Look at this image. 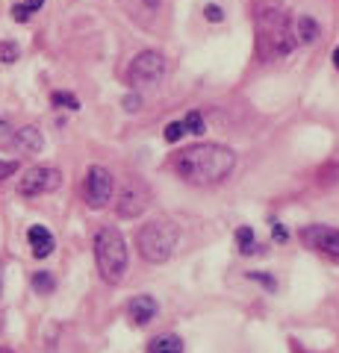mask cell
I'll return each mask as SVG.
<instances>
[{
	"mask_svg": "<svg viewBox=\"0 0 339 353\" xmlns=\"http://www.w3.org/2000/svg\"><path fill=\"white\" fill-rule=\"evenodd\" d=\"M236 168V153L224 145H192L177 153L174 159V171H177L186 183L192 185H218Z\"/></svg>",
	"mask_w": 339,
	"mask_h": 353,
	"instance_id": "obj_1",
	"label": "cell"
},
{
	"mask_svg": "<svg viewBox=\"0 0 339 353\" xmlns=\"http://www.w3.org/2000/svg\"><path fill=\"white\" fill-rule=\"evenodd\" d=\"M257 32H260V53L262 57H287L295 44H298L292 18L283 12V9H260Z\"/></svg>",
	"mask_w": 339,
	"mask_h": 353,
	"instance_id": "obj_2",
	"label": "cell"
},
{
	"mask_svg": "<svg viewBox=\"0 0 339 353\" xmlns=\"http://www.w3.org/2000/svg\"><path fill=\"white\" fill-rule=\"evenodd\" d=\"M95 259H97V271H101V277L109 285L124 280L130 253H127V241L122 236V230H115V227H101L97 230V236H95Z\"/></svg>",
	"mask_w": 339,
	"mask_h": 353,
	"instance_id": "obj_3",
	"label": "cell"
},
{
	"mask_svg": "<svg viewBox=\"0 0 339 353\" xmlns=\"http://www.w3.org/2000/svg\"><path fill=\"white\" fill-rule=\"evenodd\" d=\"M136 248L145 262H154V265L166 262V259H171L174 248H177V227L162 218L148 221V224H142L139 236H136Z\"/></svg>",
	"mask_w": 339,
	"mask_h": 353,
	"instance_id": "obj_4",
	"label": "cell"
},
{
	"mask_svg": "<svg viewBox=\"0 0 339 353\" xmlns=\"http://www.w3.org/2000/svg\"><path fill=\"white\" fill-rule=\"evenodd\" d=\"M168 65L166 57L157 50H142L139 57H133V62L127 65V80L130 85H151V83H159L166 77Z\"/></svg>",
	"mask_w": 339,
	"mask_h": 353,
	"instance_id": "obj_5",
	"label": "cell"
},
{
	"mask_svg": "<svg viewBox=\"0 0 339 353\" xmlns=\"http://www.w3.org/2000/svg\"><path fill=\"white\" fill-rule=\"evenodd\" d=\"M113 189H115V180L104 165H92L86 171V203L92 209H104L113 201Z\"/></svg>",
	"mask_w": 339,
	"mask_h": 353,
	"instance_id": "obj_6",
	"label": "cell"
},
{
	"mask_svg": "<svg viewBox=\"0 0 339 353\" xmlns=\"http://www.w3.org/2000/svg\"><path fill=\"white\" fill-rule=\"evenodd\" d=\"M62 185V174L57 168H30L24 176L18 180V192L24 197H39V194H50Z\"/></svg>",
	"mask_w": 339,
	"mask_h": 353,
	"instance_id": "obj_7",
	"label": "cell"
},
{
	"mask_svg": "<svg viewBox=\"0 0 339 353\" xmlns=\"http://www.w3.org/2000/svg\"><path fill=\"white\" fill-rule=\"evenodd\" d=\"M301 239H304V245H307V248L339 259V230L325 227V224H313V227L301 230Z\"/></svg>",
	"mask_w": 339,
	"mask_h": 353,
	"instance_id": "obj_8",
	"label": "cell"
},
{
	"mask_svg": "<svg viewBox=\"0 0 339 353\" xmlns=\"http://www.w3.org/2000/svg\"><path fill=\"white\" fill-rule=\"evenodd\" d=\"M145 206H148V194L142 185H127L122 197H118V215L122 218H136L145 212Z\"/></svg>",
	"mask_w": 339,
	"mask_h": 353,
	"instance_id": "obj_9",
	"label": "cell"
},
{
	"mask_svg": "<svg viewBox=\"0 0 339 353\" xmlns=\"http://www.w3.org/2000/svg\"><path fill=\"white\" fill-rule=\"evenodd\" d=\"M127 312H130V321L139 324V327H145V324H151L157 318V301L151 294H139V297L130 301Z\"/></svg>",
	"mask_w": 339,
	"mask_h": 353,
	"instance_id": "obj_10",
	"label": "cell"
},
{
	"mask_svg": "<svg viewBox=\"0 0 339 353\" xmlns=\"http://www.w3.org/2000/svg\"><path fill=\"white\" fill-rule=\"evenodd\" d=\"M27 239H30L32 256L45 259V256H50V253H53V236H50V230H48V227H41V224H36V227H30V233H27Z\"/></svg>",
	"mask_w": 339,
	"mask_h": 353,
	"instance_id": "obj_11",
	"label": "cell"
},
{
	"mask_svg": "<svg viewBox=\"0 0 339 353\" xmlns=\"http://www.w3.org/2000/svg\"><path fill=\"white\" fill-rule=\"evenodd\" d=\"M15 148L24 150V153H39L45 148V139H41V132L36 127H21L15 132Z\"/></svg>",
	"mask_w": 339,
	"mask_h": 353,
	"instance_id": "obj_12",
	"label": "cell"
},
{
	"mask_svg": "<svg viewBox=\"0 0 339 353\" xmlns=\"http://www.w3.org/2000/svg\"><path fill=\"white\" fill-rule=\"evenodd\" d=\"M148 353H183V339L174 336V333L157 336V339H151Z\"/></svg>",
	"mask_w": 339,
	"mask_h": 353,
	"instance_id": "obj_13",
	"label": "cell"
},
{
	"mask_svg": "<svg viewBox=\"0 0 339 353\" xmlns=\"http://www.w3.org/2000/svg\"><path fill=\"white\" fill-rule=\"evenodd\" d=\"M316 36H319V24H316L313 18H298V24H295V39L310 44Z\"/></svg>",
	"mask_w": 339,
	"mask_h": 353,
	"instance_id": "obj_14",
	"label": "cell"
},
{
	"mask_svg": "<svg viewBox=\"0 0 339 353\" xmlns=\"http://www.w3.org/2000/svg\"><path fill=\"white\" fill-rule=\"evenodd\" d=\"M236 245H239V253H254V248H257V241H254V230L251 227H239L236 230Z\"/></svg>",
	"mask_w": 339,
	"mask_h": 353,
	"instance_id": "obj_15",
	"label": "cell"
},
{
	"mask_svg": "<svg viewBox=\"0 0 339 353\" xmlns=\"http://www.w3.org/2000/svg\"><path fill=\"white\" fill-rule=\"evenodd\" d=\"M50 101H53V106H65V109H80V101L74 94H68V92H53L50 94Z\"/></svg>",
	"mask_w": 339,
	"mask_h": 353,
	"instance_id": "obj_16",
	"label": "cell"
},
{
	"mask_svg": "<svg viewBox=\"0 0 339 353\" xmlns=\"http://www.w3.org/2000/svg\"><path fill=\"white\" fill-rule=\"evenodd\" d=\"M162 136H166L168 145H174L177 139H183V136H186V124H183V121H171V124L166 127V132H162Z\"/></svg>",
	"mask_w": 339,
	"mask_h": 353,
	"instance_id": "obj_17",
	"label": "cell"
},
{
	"mask_svg": "<svg viewBox=\"0 0 339 353\" xmlns=\"http://www.w3.org/2000/svg\"><path fill=\"white\" fill-rule=\"evenodd\" d=\"M183 124H186V132H195V136H201L204 132V118L198 112H189L183 118Z\"/></svg>",
	"mask_w": 339,
	"mask_h": 353,
	"instance_id": "obj_18",
	"label": "cell"
},
{
	"mask_svg": "<svg viewBox=\"0 0 339 353\" xmlns=\"http://www.w3.org/2000/svg\"><path fill=\"white\" fill-rule=\"evenodd\" d=\"M32 285H36L41 294H48V292H53V277H50L48 271H39L36 277H32Z\"/></svg>",
	"mask_w": 339,
	"mask_h": 353,
	"instance_id": "obj_19",
	"label": "cell"
},
{
	"mask_svg": "<svg viewBox=\"0 0 339 353\" xmlns=\"http://www.w3.org/2000/svg\"><path fill=\"white\" fill-rule=\"evenodd\" d=\"M0 59H3V62H15L18 59V44L15 41H0Z\"/></svg>",
	"mask_w": 339,
	"mask_h": 353,
	"instance_id": "obj_20",
	"label": "cell"
},
{
	"mask_svg": "<svg viewBox=\"0 0 339 353\" xmlns=\"http://www.w3.org/2000/svg\"><path fill=\"white\" fill-rule=\"evenodd\" d=\"M15 171H18V162H15V159H9V162H6V159H0V180L12 176Z\"/></svg>",
	"mask_w": 339,
	"mask_h": 353,
	"instance_id": "obj_21",
	"label": "cell"
},
{
	"mask_svg": "<svg viewBox=\"0 0 339 353\" xmlns=\"http://www.w3.org/2000/svg\"><path fill=\"white\" fill-rule=\"evenodd\" d=\"M12 18H15V21H21V24H24V21H30L27 6H24V3H15V6H12Z\"/></svg>",
	"mask_w": 339,
	"mask_h": 353,
	"instance_id": "obj_22",
	"label": "cell"
},
{
	"mask_svg": "<svg viewBox=\"0 0 339 353\" xmlns=\"http://www.w3.org/2000/svg\"><path fill=\"white\" fill-rule=\"evenodd\" d=\"M204 12H206V18H210V21H222V9H218V6H206Z\"/></svg>",
	"mask_w": 339,
	"mask_h": 353,
	"instance_id": "obj_23",
	"label": "cell"
},
{
	"mask_svg": "<svg viewBox=\"0 0 339 353\" xmlns=\"http://www.w3.org/2000/svg\"><path fill=\"white\" fill-rule=\"evenodd\" d=\"M41 3H45V0H24V6H27V12H30V15H32V12H39Z\"/></svg>",
	"mask_w": 339,
	"mask_h": 353,
	"instance_id": "obj_24",
	"label": "cell"
},
{
	"mask_svg": "<svg viewBox=\"0 0 339 353\" xmlns=\"http://www.w3.org/2000/svg\"><path fill=\"white\" fill-rule=\"evenodd\" d=\"M333 65H336V68H339V48H336V53H333Z\"/></svg>",
	"mask_w": 339,
	"mask_h": 353,
	"instance_id": "obj_25",
	"label": "cell"
},
{
	"mask_svg": "<svg viewBox=\"0 0 339 353\" xmlns=\"http://www.w3.org/2000/svg\"><path fill=\"white\" fill-rule=\"evenodd\" d=\"M0 353H12V350H9V347H0Z\"/></svg>",
	"mask_w": 339,
	"mask_h": 353,
	"instance_id": "obj_26",
	"label": "cell"
},
{
	"mask_svg": "<svg viewBox=\"0 0 339 353\" xmlns=\"http://www.w3.org/2000/svg\"><path fill=\"white\" fill-rule=\"evenodd\" d=\"M0 294H3V283H0Z\"/></svg>",
	"mask_w": 339,
	"mask_h": 353,
	"instance_id": "obj_27",
	"label": "cell"
}]
</instances>
